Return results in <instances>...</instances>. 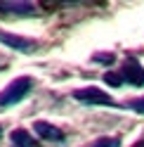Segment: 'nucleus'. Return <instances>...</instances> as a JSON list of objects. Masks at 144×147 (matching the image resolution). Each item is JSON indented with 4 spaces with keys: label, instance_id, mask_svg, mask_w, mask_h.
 <instances>
[{
    "label": "nucleus",
    "instance_id": "nucleus-12",
    "mask_svg": "<svg viewBox=\"0 0 144 147\" xmlns=\"http://www.w3.org/2000/svg\"><path fill=\"white\" fill-rule=\"evenodd\" d=\"M132 147H144V140H139V142H135Z\"/></svg>",
    "mask_w": 144,
    "mask_h": 147
},
{
    "label": "nucleus",
    "instance_id": "nucleus-7",
    "mask_svg": "<svg viewBox=\"0 0 144 147\" xmlns=\"http://www.w3.org/2000/svg\"><path fill=\"white\" fill-rule=\"evenodd\" d=\"M10 140H12V147H38V142L31 138L29 131H24V128H14L10 133Z\"/></svg>",
    "mask_w": 144,
    "mask_h": 147
},
{
    "label": "nucleus",
    "instance_id": "nucleus-6",
    "mask_svg": "<svg viewBox=\"0 0 144 147\" xmlns=\"http://www.w3.org/2000/svg\"><path fill=\"white\" fill-rule=\"evenodd\" d=\"M0 12L3 14H19V17H33L35 5L29 0H0Z\"/></svg>",
    "mask_w": 144,
    "mask_h": 147
},
{
    "label": "nucleus",
    "instance_id": "nucleus-8",
    "mask_svg": "<svg viewBox=\"0 0 144 147\" xmlns=\"http://www.w3.org/2000/svg\"><path fill=\"white\" fill-rule=\"evenodd\" d=\"M85 147H121V138H97Z\"/></svg>",
    "mask_w": 144,
    "mask_h": 147
},
{
    "label": "nucleus",
    "instance_id": "nucleus-2",
    "mask_svg": "<svg viewBox=\"0 0 144 147\" xmlns=\"http://www.w3.org/2000/svg\"><path fill=\"white\" fill-rule=\"evenodd\" d=\"M73 100L80 105H92V107H113V109H123L125 105L121 102H116V100L106 93V90L102 88H97V86H87V88H78L73 90Z\"/></svg>",
    "mask_w": 144,
    "mask_h": 147
},
{
    "label": "nucleus",
    "instance_id": "nucleus-9",
    "mask_svg": "<svg viewBox=\"0 0 144 147\" xmlns=\"http://www.w3.org/2000/svg\"><path fill=\"white\" fill-rule=\"evenodd\" d=\"M104 83L111 86V88H118V86H123V78H121V74L109 71V74H104Z\"/></svg>",
    "mask_w": 144,
    "mask_h": 147
},
{
    "label": "nucleus",
    "instance_id": "nucleus-4",
    "mask_svg": "<svg viewBox=\"0 0 144 147\" xmlns=\"http://www.w3.org/2000/svg\"><path fill=\"white\" fill-rule=\"evenodd\" d=\"M0 43L12 48L17 52H35L38 50V43L31 40V38H24V36H17V33H10V31H0Z\"/></svg>",
    "mask_w": 144,
    "mask_h": 147
},
{
    "label": "nucleus",
    "instance_id": "nucleus-11",
    "mask_svg": "<svg viewBox=\"0 0 144 147\" xmlns=\"http://www.w3.org/2000/svg\"><path fill=\"white\" fill-rule=\"evenodd\" d=\"M92 62H97V64H111L113 62V55L111 52H99V55L92 57Z\"/></svg>",
    "mask_w": 144,
    "mask_h": 147
},
{
    "label": "nucleus",
    "instance_id": "nucleus-1",
    "mask_svg": "<svg viewBox=\"0 0 144 147\" xmlns=\"http://www.w3.org/2000/svg\"><path fill=\"white\" fill-rule=\"evenodd\" d=\"M33 90V78L31 76H19L14 78L7 88L0 90V109H10L14 105H19L21 100Z\"/></svg>",
    "mask_w": 144,
    "mask_h": 147
},
{
    "label": "nucleus",
    "instance_id": "nucleus-13",
    "mask_svg": "<svg viewBox=\"0 0 144 147\" xmlns=\"http://www.w3.org/2000/svg\"><path fill=\"white\" fill-rule=\"evenodd\" d=\"M0 135H3V126H0Z\"/></svg>",
    "mask_w": 144,
    "mask_h": 147
},
{
    "label": "nucleus",
    "instance_id": "nucleus-5",
    "mask_svg": "<svg viewBox=\"0 0 144 147\" xmlns=\"http://www.w3.org/2000/svg\"><path fill=\"white\" fill-rule=\"evenodd\" d=\"M33 131H35V135H38L40 140H45V142H64V140H66L64 131L57 128L55 123H50V121H35V123H33Z\"/></svg>",
    "mask_w": 144,
    "mask_h": 147
},
{
    "label": "nucleus",
    "instance_id": "nucleus-10",
    "mask_svg": "<svg viewBox=\"0 0 144 147\" xmlns=\"http://www.w3.org/2000/svg\"><path fill=\"white\" fill-rule=\"evenodd\" d=\"M125 109H132V112H137V114H144V97L125 102Z\"/></svg>",
    "mask_w": 144,
    "mask_h": 147
},
{
    "label": "nucleus",
    "instance_id": "nucleus-3",
    "mask_svg": "<svg viewBox=\"0 0 144 147\" xmlns=\"http://www.w3.org/2000/svg\"><path fill=\"white\" fill-rule=\"evenodd\" d=\"M121 78H123V83H128V86H135V88H144V67L135 59V57H128L123 64H121Z\"/></svg>",
    "mask_w": 144,
    "mask_h": 147
}]
</instances>
